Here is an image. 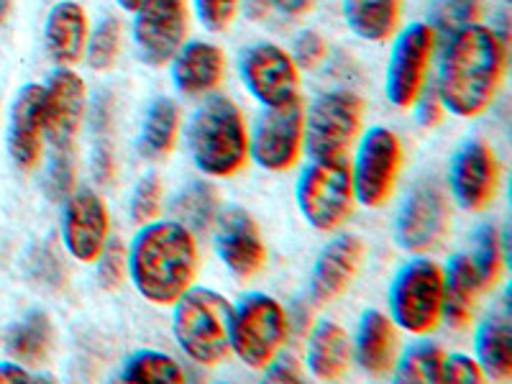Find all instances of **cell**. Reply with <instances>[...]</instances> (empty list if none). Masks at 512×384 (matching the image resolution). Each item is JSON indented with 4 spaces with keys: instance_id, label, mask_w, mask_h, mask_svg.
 Returning <instances> with one entry per match:
<instances>
[{
    "instance_id": "6da1fadb",
    "label": "cell",
    "mask_w": 512,
    "mask_h": 384,
    "mask_svg": "<svg viewBox=\"0 0 512 384\" xmlns=\"http://www.w3.org/2000/svg\"><path fill=\"white\" fill-rule=\"evenodd\" d=\"M507 67V44L495 29L472 24L448 36L438 64L436 90L448 113L477 118L495 103Z\"/></svg>"
},
{
    "instance_id": "8d00e7d4",
    "label": "cell",
    "mask_w": 512,
    "mask_h": 384,
    "mask_svg": "<svg viewBox=\"0 0 512 384\" xmlns=\"http://www.w3.org/2000/svg\"><path fill=\"white\" fill-rule=\"evenodd\" d=\"M162 198H164V185L157 175H144L139 180V185L134 187V195H131V218H134L139 226L154 221L162 210Z\"/></svg>"
},
{
    "instance_id": "1f68e13d",
    "label": "cell",
    "mask_w": 512,
    "mask_h": 384,
    "mask_svg": "<svg viewBox=\"0 0 512 384\" xmlns=\"http://www.w3.org/2000/svg\"><path fill=\"white\" fill-rule=\"evenodd\" d=\"M121 379L123 382L177 384V382H185V369H182L169 354H162V351H154V349H144V351H136V354L126 361Z\"/></svg>"
},
{
    "instance_id": "7bdbcfd3",
    "label": "cell",
    "mask_w": 512,
    "mask_h": 384,
    "mask_svg": "<svg viewBox=\"0 0 512 384\" xmlns=\"http://www.w3.org/2000/svg\"><path fill=\"white\" fill-rule=\"evenodd\" d=\"M264 372H267L269 382H300L303 379V372L297 367V361L290 359V356H280V359L274 356Z\"/></svg>"
},
{
    "instance_id": "603a6c76",
    "label": "cell",
    "mask_w": 512,
    "mask_h": 384,
    "mask_svg": "<svg viewBox=\"0 0 512 384\" xmlns=\"http://www.w3.org/2000/svg\"><path fill=\"white\" fill-rule=\"evenodd\" d=\"M354 359L361 369L374 377L390 374L397 361L395 323L379 310H367L359 320V331L351 341Z\"/></svg>"
},
{
    "instance_id": "e575fe53",
    "label": "cell",
    "mask_w": 512,
    "mask_h": 384,
    "mask_svg": "<svg viewBox=\"0 0 512 384\" xmlns=\"http://www.w3.org/2000/svg\"><path fill=\"white\" fill-rule=\"evenodd\" d=\"M123 26L118 18H105L88 34V47H85V59L93 70H111L116 64L118 52H121Z\"/></svg>"
},
{
    "instance_id": "d6a6232c",
    "label": "cell",
    "mask_w": 512,
    "mask_h": 384,
    "mask_svg": "<svg viewBox=\"0 0 512 384\" xmlns=\"http://www.w3.org/2000/svg\"><path fill=\"white\" fill-rule=\"evenodd\" d=\"M443 351L431 341L410 346L402 359L395 361L397 382H441Z\"/></svg>"
},
{
    "instance_id": "484cf974",
    "label": "cell",
    "mask_w": 512,
    "mask_h": 384,
    "mask_svg": "<svg viewBox=\"0 0 512 384\" xmlns=\"http://www.w3.org/2000/svg\"><path fill=\"white\" fill-rule=\"evenodd\" d=\"M477 364L484 377L507 382L512 377V328L507 315H492L477 328Z\"/></svg>"
},
{
    "instance_id": "d6986e66",
    "label": "cell",
    "mask_w": 512,
    "mask_h": 384,
    "mask_svg": "<svg viewBox=\"0 0 512 384\" xmlns=\"http://www.w3.org/2000/svg\"><path fill=\"white\" fill-rule=\"evenodd\" d=\"M47 141V108H44V88L24 85L18 90L8 123V152L18 169H34L41 162Z\"/></svg>"
},
{
    "instance_id": "2e32d148",
    "label": "cell",
    "mask_w": 512,
    "mask_h": 384,
    "mask_svg": "<svg viewBox=\"0 0 512 384\" xmlns=\"http://www.w3.org/2000/svg\"><path fill=\"white\" fill-rule=\"evenodd\" d=\"M448 187L464 210H484L495 203L500 187V162L495 149L482 139L461 144L451 159Z\"/></svg>"
},
{
    "instance_id": "44dd1931",
    "label": "cell",
    "mask_w": 512,
    "mask_h": 384,
    "mask_svg": "<svg viewBox=\"0 0 512 384\" xmlns=\"http://www.w3.org/2000/svg\"><path fill=\"white\" fill-rule=\"evenodd\" d=\"M169 62L175 88L187 98L213 93L226 75V54L210 41H187Z\"/></svg>"
},
{
    "instance_id": "74e56055",
    "label": "cell",
    "mask_w": 512,
    "mask_h": 384,
    "mask_svg": "<svg viewBox=\"0 0 512 384\" xmlns=\"http://www.w3.org/2000/svg\"><path fill=\"white\" fill-rule=\"evenodd\" d=\"M98 264V282L103 290H116L123 285V277L128 272V251L121 241H108L100 256L95 259Z\"/></svg>"
},
{
    "instance_id": "bcb514c9",
    "label": "cell",
    "mask_w": 512,
    "mask_h": 384,
    "mask_svg": "<svg viewBox=\"0 0 512 384\" xmlns=\"http://www.w3.org/2000/svg\"><path fill=\"white\" fill-rule=\"evenodd\" d=\"M315 0H277V8L274 11H280L282 16H290V18H297L303 16V13H308L310 8H313Z\"/></svg>"
},
{
    "instance_id": "9c48e42d",
    "label": "cell",
    "mask_w": 512,
    "mask_h": 384,
    "mask_svg": "<svg viewBox=\"0 0 512 384\" xmlns=\"http://www.w3.org/2000/svg\"><path fill=\"white\" fill-rule=\"evenodd\" d=\"M402 169V144L395 131L384 126L369 128L356 149L351 182L354 195L367 208H382L395 192Z\"/></svg>"
},
{
    "instance_id": "52a82bcc",
    "label": "cell",
    "mask_w": 512,
    "mask_h": 384,
    "mask_svg": "<svg viewBox=\"0 0 512 384\" xmlns=\"http://www.w3.org/2000/svg\"><path fill=\"white\" fill-rule=\"evenodd\" d=\"M392 323L413 336L436 331L443 320V269L431 259H413L390 287Z\"/></svg>"
},
{
    "instance_id": "ac0fdd59",
    "label": "cell",
    "mask_w": 512,
    "mask_h": 384,
    "mask_svg": "<svg viewBox=\"0 0 512 384\" xmlns=\"http://www.w3.org/2000/svg\"><path fill=\"white\" fill-rule=\"evenodd\" d=\"M88 88L85 80L70 67H59L44 85V108H47V139L54 149L75 146L85 118Z\"/></svg>"
},
{
    "instance_id": "4fadbf2b",
    "label": "cell",
    "mask_w": 512,
    "mask_h": 384,
    "mask_svg": "<svg viewBox=\"0 0 512 384\" xmlns=\"http://www.w3.org/2000/svg\"><path fill=\"white\" fill-rule=\"evenodd\" d=\"M190 6L187 0H141L134 11V44L149 67H164L185 44Z\"/></svg>"
},
{
    "instance_id": "8992f818",
    "label": "cell",
    "mask_w": 512,
    "mask_h": 384,
    "mask_svg": "<svg viewBox=\"0 0 512 384\" xmlns=\"http://www.w3.org/2000/svg\"><path fill=\"white\" fill-rule=\"evenodd\" d=\"M297 208L315 231H336L354 210L356 195L346 159H313L297 180Z\"/></svg>"
},
{
    "instance_id": "ffe728a7",
    "label": "cell",
    "mask_w": 512,
    "mask_h": 384,
    "mask_svg": "<svg viewBox=\"0 0 512 384\" xmlns=\"http://www.w3.org/2000/svg\"><path fill=\"white\" fill-rule=\"evenodd\" d=\"M364 254L367 246L359 236H338L323 246L310 277V300L326 305L344 295L359 274Z\"/></svg>"
},
{
    "instance_id": "83f0119b",
    "label": "cell",
    "mask_w": 512,
    "mask_h": 384,
    "mask_svg": "<svg viewBox=\"0 0 512 384\" xmlns=\"http://www.w3.org/2000/svg\"><path fill=\"white\" fill-rule=\"evenodd\" d=\"M349 29L364 41H387L400 24V0H341Z\"/></svg>"
},
{
    "instance_id": "7c38bea8",
    "label": "cell",
    "mask_w": 512,
    "mask_h": 384,
    "mask_svg": "<svg viewBox=\"0 0 512 384\" xmlns=\"http://www.w3.org/2000/svg\"><path fill=\"white\" fill-rule=\"evenodd\" d=\"M305 108L295 98L277 108H267L249 134V154L256 164L269 172H287L303 154Z\"/></svg>"
},
{
    "instance_id": "e0dca14e",
    "label": "cell",
    "mask_w": 512,
    "mask_h": 384,
    "mask_svg": "<svg viewBox=\"0 0 512 384\" xmlns=\"http://www.w3.org/2000/svg\"><path fill=\"white\" fill-rule=\"evenodd\" d=\"M216 249L228 272L249 280L267 264V246L254 216L244 208H226L216 218Z\"/></svg>"
},
{
    "instance_id": "b9f144b4",
    "label": "cell",
    "mask_w": 512,
    "mask_h": 384,
    "mask_svg": "<svg viewBox=\"0 0 512 384\" xmlns=\"http://www.w3.org/2000/svg\"><path fill=\"white\" fill-rule=\"evenodd\" d=\"M415 108H418V121L423 123L425 128H433L441 123L443 113H446V108H443L441 103V95H438L436 85H428L425 82V88L420 90L418 100H415Z\"/></svg>"
},
{
    "instance_id": "ee69618b",
    "label": "cell",
    "mask_w": 512,
    "mask_h": 384,
    "mask_svg": "<svg viewBox=\"0 0 512 384\" xmlns=\"http://www.w3.org/2000/svg\"><path fill=\"white\" fill-rule=\"evenodd\" d=\"M31 382V372L18 361H0V384Z\"/></svg>"
},
{
    "instance_id": "4dcf8cb0",
    "label": "cell",
    "mask_w": 512,
    "mask_h": 384,
    "mask_svg": "<svg viewBox=\"0 0 512 384\" xmlns=\"http://www.w3.org/2000/svg\"><path fill=\"white\" fill-rule=\"evenodd\" d=\"M469 259H472L474 272H477L484 292L492 290L502 280V272H505V246H502V233L497 231V226L487 223V226L477 228V233H474V249Z\"/></svg>"
},
{
    "instance_id": "ab89813d",
    "label": "cell",
    "mask_w": 512,
    "mask_h": 384,
    "mask_svg": "<svg viewBox=\"0 0 512 384\" xmlns=\"http://www.w3.org/2000/svg\"><path fill=\"white\" fill-rule=\"evenodd\" d=\"M484 379L482 369H479L477 359L464 354H443L441 364V382H456V384H479Z\"/></svg>"
},
{
    "instance_id": "d590c367",
    "label": "cell",
    "mask_w": 512,
    "mask_h": 384,
    "mask_svg": "<svg viewBox=\"0 0 512 384\" xmlns=\"http://www.w3.org/2000/svg\"><path fill=\"white\" fill-rule=\"evenodd\" d=\"M77 177V157L75 146H59L54 149L52 162L47 169V180H44V190H47L49 200H64L75 190Z\"/></svg>"
},
{
    "instance_id": "836d02e7",
    "label": "cell",
    "mask_w": 512,
    "mask_h": 384,
    "mask_svg": "<svg viewBox=\"0 0 512 384\" xmlns=\"http://www.w3.org/2000/svg\"><path fill=\"white\" fill-rule=\"evenodd\" d=\"M479 16H482V0H433L428 26L436 31V36L448 39L466 26L479 24Z\"/></svg>"
},
{
    "instance_id": "681fc988",
    "label": "cell",
    "mask_w": 512,
    "mask_h": 384,
    "mask_svg": "<svg viewBox=\"0 0 512 384\" xmlns=\"http://www.w3.org/2000/svg\"><path fill=\"white\" fill-rule=\"evenodd\" d=\"M507 3H510V0H507Z\"/></svg>"
},
{
    "instance_id": "f6af8a7d",
    "label": "cell",
    "mask_w": 512,
    "mask_h": 384,
    "mask_svg": "<svg viewBox=\"0 0 512 384\" xmlns=\"http://www.w3.org/2000/svg\"><path fill=\"white\" fill-rule=\"evenodd\" d=\"M274 8H277V0H244L246 16L254 18V21H264Z\"/></svg>"
},
{
    "instance_id": "7402d4cb",
    "label": "cell",
    "mask_w": 512,
    "mask_h": 384,
    "mask_svg": "<svg viewBox=\"0 0 512 384\" xmlns=\"http://www.w3.org/2000/svg\"><path fill=\"white\" fill-rule=\"evenodd\" d=\"M88 13L75 0H62L49 11L47 26H44V44L59 67H72L82 62L85 47H88Z\"/></svg>"
},
{
    "instance_id": "3957f363",
    "label": "cell",
    "mask_w": 512,
    "mask_h": 384,
    "mask_svg": "<svg viewBox=\"0 0 512 384\" xmlns=\"http://www.w3.org/2000/svg\"><path fill=\"white\" fill-rule=\"evenodd\" d=\"M187 149L205 177L239 175L251 159L249 128L239 105L226 95L205 100L187 126Z\"/></svg>"
},
{
    "instance_id": "5b68a950",
    "label": "cell",
    "mask_w": 512,
    "mask_h": 384,
    "mask_svg": "<svg viewBox=\"0 0 512 384\" xmlns=\"http://www.w3.org/2000/svg\"><path fill=\"white\" fill-rule=\"evenodd\" d=\"M290 336V315L282 308L280 300L264 292H249L231 308V326L228 341L231 351L244 361L249 369L269 367V361L280 354Z\"/></svg>"
},
{
    "instance_id": "c3c4849f",
    "label": "cell",
    "mask_w": 512,
    "mask_h": 384,
    "mask_svg": "<svg viewBox=\"0 0 512 384\" xmlns=\"http://www.w3.org/2000/svg\"><path fill=\"white\" fill-rule=\"evenodd\" d=\"M8 11H11V0H0V26H3V21H6Z\"/></svg>"
},
{
    "instance_id": "60d3db41",
    "label": "cell",
    "mask_w": 512,
    "mask_h": 384,
    "mask_svg": "<svg viewBox=\"0 0 512 384\" xmlns=\"http://www.w3.org/2000/svg\"><path fill=\"white\" fill-rule=\"evenodd\" d=\"M328 44L326 39L318 34V31H303V34L295 39V47H292V59H295L297 67H315L326 59Z\"/></svg>"
},
{
    "instance_id": "9a60e30c",
    "label": "cell",
    "mask_w": 512,
    "mask_h": 384,
    "mask_svg": "<svg viewBox=\"0 0 512 384\" xmlns=\"http://www.w3.org/2000/svg\"><path fill=\"white\" fill-rule=\"evenodd\" d=\"M64 249L82 264H95L100 251L111 241V216L108 205L90 187L72 190L64 198L62 210Z\"/></svg>"
},
{
    "instance_id": "cb8c5ba5",
    "label": "cell",
    "mask_w": 512,
    "mask_h": 384,
    "mask_svg": "<svg viewBox=\"0 0 512 384\" xmlns=\"http://www.w3.org/2000/svg\"><path fill=\"white\" fill-rule=\"evenodd\" d=\"M482 292V282L474 272L469 254L451 256L443 269V320L448 326L456 331L472 326L474 308Z\"/></svg>"
},
{
    "instance_id": "f546056e",
    "label": "cell",
    "mask_w": 512,
    "mask_h": 384,
    "mask_svg": "<svg viewBox=\"0 0 512 384\" xmlns=\"http://www.w3.org/2000/svg\"><path fill=\"white\" fill-rule=\"evenodd\" d=\"M175 218L177 223L192 231L195 236L198 233H208L210 228L216 226L218 218V198L213 185L208 182H192L185 190L180 192V198L175 200Z\"/></svg>"
},
{
    "instance_id": "f1b7e54d",
    "label": "cell",
    "mask_w": 512,
    "mask_h": 384,
    "mask_svg": "<svg viewBox=\"0 0 512 384\" xmlns=\"http://www.w3.org/2000/svg\"><path fill=\"white\" fill-rule=\"evenodd\" d=\"M180 136V108L172 98H157L141 123L139 149L146 159H164L172 154Z\"/></svg>"
},
{
    "instance_id": "f35d334b",
    "label": "cell",
    "mask_w": 512,
    "mask_h": 384,
    "mask_svg": "<svg viewBox=\"0 0 512 384\" xmlns=\"http://www.w3.org/2000/svg\"><path fill=\"white\" fill-rule=\"evenodd\" d=\"M241 8V0H195V13L198 21L213 34H221L236 21Z\"/></svg>"
},
{
    "instance_id": "4316f807",
    "label": "cell",
    "mask_w": 512,
    "mask_h": 384,
    "mask_svg": "<svg viewBox=\"0 0 512 384\" xmlns=\"http://www.w3.org/2000/svg\"><path fill=\"white\" fill-rule=\"evenodd\" d=\"M54 331L52 320L41 310H31L24 320L8 328L6 333V354L24 367H39L44 364L52 349Z\"/></svg>"
},
{
    "instance_id": "277c9868",
    "label": "cell",
    "mask_w": 512,
    "mask_h": 384,
    "mask_svg": "<svg viewBox=\"0 0 512 384\" xmlns=\"http://www.w3.org/2000/svg\"><path fill=\"white\" fill-rule=\"evenodd\" d=\"M231 303L216 290L190 287L175 300L172 331L177 346L200 367H218L231 354Z\"/></svg>"
},
{
    "instance_id": "7a4b0ae2",
    "label": "cell",
    "mask_w": 512,
    "mask_h": 384,
    "mask_svg": "<svg viewBox=\"0 0 512 384\" xmlns=\"http://www.w3.org/2000/svg\"><path fill=\"white\" fill-rule=\"evenodd\" d=\"M128 274L152 305H175L198 274V239L177 221H149L128 246Z\"/></svg>"
},
{
    "instance_id": "5bb4252c",
    "label": "cell",
    "mask_w": 512,
    "mask_h": 384,
    "mask_svg": "<svg viewBox=\"0 0 512 384\" xmlns=\"http://www.w3.org/2000/svg\"><path fill=\"white\" fill-rule=\"evenodd\" d=\"M239 72L246 90L264 108H277V105L300 98L297 95L300 75H297L295 59L277 44L262 41V44H254V47L246 49L241 54Z\"/></svg>"
},
{
    "instance_id": "d4e9b609",
    "label": "cell",
    "mask_w": 512,
    "mask_h": 384,
    "mask_svg": "<svg viewBox=\"0 0 512 384\" xmlns=\"http://www.w3.org/2000/svg\"><path fill=\"white\" fill-rule=\"evenodd\" d=\"M354 361V346L344 328L333 320L315 323L308 338V369L315 379H341Z\"/></svg>"
},
{
    "instance_id": "30bf717a",
    "label": "cell",
    "mask_w": 512,
    "mask_h": 384,
    "mask_svg": "<svg viewBox=\"0 0 512 384\" xmlns=\"http://www.w3.org/2000/svg\"><path fill=\"white\" fill-rule=\"evenodd\" d=\"M451 231V203L441 182L423 180L402 200L395 221V239L405 251L425 254L443 244Z\"/></svg>"
},
{
    "instance_id": "ba28073f",
    "label": "cell",
    "mask_w": 512,
    "mask_h": 384,
    "mask_svg": "<svg viewBox=\"0 0 512 384\" xmlns=\"http://www.w3.org/2000/svg\"><path fill=\"white\" fill-rule=\"evenodd\" d=\"M364 121V100L349 90H331L310 103L303 149L310 159H344L356 144Z\"/></svg>"
},
{
    "instance_id": "7dc6e473",
    "label": "cell",
    "mask_w": 512,
    "mask_h": 384,
    "mask_svg": "<svg viewBox=\"0 0 512 384\" xmlns=\"http://www.w3.org/2000/svg\"><path fill=\"white\" fill-rule=\"evenodd\" d=\"M116 3L123 8V11H131V13L141 6V0H116Z\"/></svg>"
},
{
    "instance_id": "8fae6325",
    "label": "cell",
    "mask_w": 512,
    "mask_h": 384,
    "mask_svg": "<svg viewBox=\"0 0 512 384\" xmlns=\"http://www.w3.org/2000/svg\"><path fill=\"white\" fill-rule=\"evenodd\" d=\"M436 44V31L423 21H415L402 34H397L387 64V80H384V93L395 108H410L418 100L420 90L428 82Z\"/></svg>"
}]
</instances>
